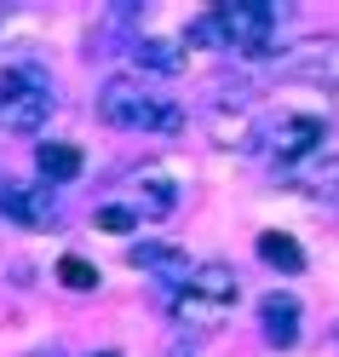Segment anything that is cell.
I'll list each match as a JSON object with an SVG mask.
<instances>
[{"instance_id": "9a60e30c", "label": "cell", "mask_w": 339, "mask_h": 357, "mask_svg": "<svg viewBox=\"0 0 339 357\" xmlns=\"http://www.w3.org/2000/svg\"><path fill=\"white\" fill-rule=\"evenodd\" d=\"M29 357H63V351H58V346H40V351H29Z\"/></svg>"}, {"instance_id": "8fae6325", "label": "cell", "mask_w": 339, "mask_h": 357, "mask_svg": "<svg viewBox=\"0 0 339 357\" xmlns=\"http://www.w3.org/2000/svg\"><path fill=\"white\" fill-rule=\"evenodd\" d=\"M259 259H265V265H282V271H299V265H305V248H299L293 236H282V231H265V236H259Z\"/></svg>"}, {"instance_id": "30bf717a", "label": "cell", "mask_w": 339, "mask_h": 357, "mask_svg": "<svg viewBox=\"0 0 339 357\" xmlns=\"http://www.w3.org/2000/svg\"><path fill=\"white\" fill-rule=\"evenodd\" d=\"M81 162H86V155H81L75 144H40V150H35V167H40L47 185H70V178L81 173Z\"/></svg>"}, {"instance_id": "8992f818", "label": "cell", "mask_w": 339, "mask_h": 357, "mask_svg": "<svg viewBox=\"0 0 339 357\" xmlns=\"http://www.w3.org/2000/svg\"><path fill=\"white\" fill-rule=\"evenodd\" d=\"M0 213H6L12 225H24V231H40V225H52L58 196H52V185H17V178H0Z\"/></svg>"}, {"instance_id": "3957f363", "label": "cell", "mask_w": 339, "mask_h": 357, "mask_svg": "<svg viewBox=\"0 0 339 357\" xmlns=\"http://www.w3.org/2000/svg\"><path fill=\"white\" fill-rule=\"evenodd\" d=\"M52 104H58V93L40 63H6L0 70V127L6 132H40Z\"/></svg>"}, {"instance_id": "5b68a950", "label": "cell", "mask_w": 339, "mask_h": 357, "mask_svg": "<svg viewBox=\"0 0 339 357\" xmlns=\"http://www.w3.org/2000/svg\"><path fill=\"white\" fill-rule=\"evenodd\" d=\"M265 139H270V155H276L282 167H299V162H310V155H322L328 150V121L322 116H305V109H287V116H276L265 127Z\"/></svg>"}, {"instance_id": "9c48e42d", "label": "cell", "mask_w": 339, "mask_h": 357, "mask_svg": "<svg viewBox=\"0 0 339 357\" xmlns=\"http://www.w3.org/2000/svg\"><path fill=\"white\" fill-rule=\"evenodd\" d=\"M127 259H132V265H139V271H161V277H178V282H184V277H190V259H184V254H178V248H173V242H139V248H132Z\"/></svg>"}, {"instance_id": "7c38bea8", "label": "cell", "mask_w": 339, "mask_h": 357, "mask_svg": "<svg viewBox=\"0 0 339 357\" xmlns=\"http://www.w3.org/2000/svg\"><path fill=\"white\" fill-rule=\"evenodd\" d=\"M58 277H63V288H75V294L98 288V271H93V265H86L81 254H63V259H58Z\"/></svg>"}, {"instance_id": "7a4b0ae2", "label": "cell", "mask_w": 339, "mask_h": 357, "mask_svg": "<svg viewBox=\"0 0 339 357\" xmlns=\"http://www.w3.org/2000/svg\"><path fill=\"white\" fill-rule=\"evenodd\" d=\"M98 116H104L109 127H121V132H178V127H184V109H178L167 93H155V86H144V81H132V75L104 81Z\"/></svg>"}, {"instance_id": "5bb4252c", "label": "cell", "mask_w": 339, "mask_h": 357, "mask_svg": "<svg viewBox=\"0 0 339 357\" xmlns=\"http://www.w3.org/2000/svg\"><path fill=\"white\" fill-rule=\"evenodd\" d=\"M144 185H150V190H144V196H150V213H167V208H173V185H167V178H144Z\"/></svg>"}, {"instance_id": "4fadbf2b", "label": "cell", "mask_w": 339, "mask_h": 357, "mask_svg": "<svg viewBox=\"0 0 339 357\" xmlns=\"http://www.w3.org/2000/svg\"><path fill=\"white\" fill-rule=\"evenodd\" d=\"M93 225L98 231H139V213H132V208H98Z\"/></svg>"}, {"instance_id": "2e32d148", "label": "cell", "mask_w": 339, "mask_h": 357, "mask_svg": "<svg viewBox=\"0 0 339 357\" xmlns=\"http://www.w3.org/2000/svg\"><path fill=\"white\" fill-rule=\"evenodd\" d=\"M93 357H121V351H93Z\"/></svg>"}, {"instance_id": "277c9868", "label": "cell", "mask_w": 339, "mask_h": 357, "mask_svg": "<svg viewBox=\"0 0 339 357\" xmlns=\"http://www.w3.org/2000/svg\"><path fill=\"white\" fill-rule=\"evenodd\" d=\"M242 300V277L230 265H190L184 277V294H178V317H224Z\"/></svg>"}, {"instance_id": "ba28073f", "label": "cell", "mask_w": 339, "mask_h": 357, "mask_svg": "<svg viewBox=\"0 0 339 357\" xmlns=\"http://www.w3.org/2000/svg\"><path fill=\"white\" fill-rule=\"evenodd\" d=\"M132 58H139V70H155V75H178L184 70V47L167 35H139L132 40Z\"/></svg>"}, {"instance_id": "52a82bcc", "label": "cell", "mask_w": 339, "mask_h": 357, "mask_svg": "<svg viewBox=\"0 0 339 357\" xmlns=\"http://www.w3.org/2000/svg\"><path fill=\"white\" fill-rule=\"evenodd\" d=\"M259 323H265L270 346H293L299 340V300L293 294H265L259 300Z\"/></svg>"}, {"instance_id": "e0dca14e", "label": "cell", "mask_w": 339, "mask_h": 357, "mask_svg": "<svg viewBox=\"0 0 339 357\" xmlns=\"http://www.w3.org/2000/svg\"><path fill=\"white\" fill-rule=\"evenodd\" d=\"M0 24H6V0H0Z\"/></svg>"}, {"instance_id": "6da1fadb", "label": "cell", "mask_w": 339, "mask_h": 357, "mask_svg": "<svg viewBox=\"0 0 339 357\" xmlns=\"http://www.w3.org/2000/svg\"><path fill=\"white\" fill-rule=\"evenodd\" d=\"M282 17H287V6H276V0H219L213 12L184 24V47H219V52L265 58L276 47Z\"/></svg>"}]
</instances>
